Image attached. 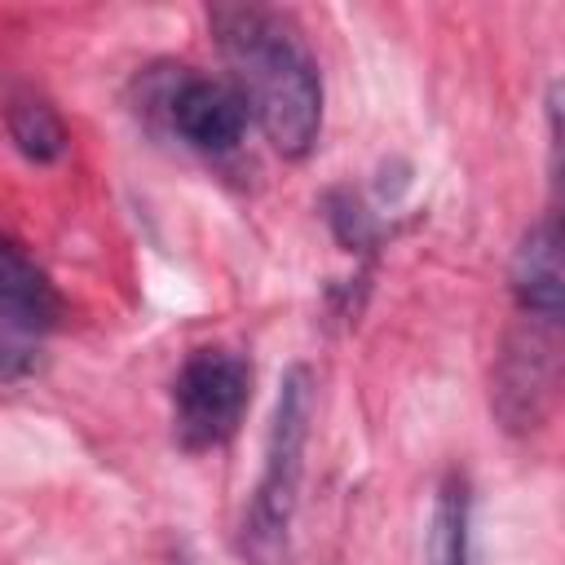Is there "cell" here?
Masks as SVG:
<instances>
[{
  "label": "cell",
  "mask_w": 565,
  "mask_h": 565,
  "mask_svg": "<svg viewBox=\"0 0 565 565\" xmlns=\"http://www.w3.org/2000/svg\"><path fill=\"white\" fill-rule=\"evenodd\" d=\"M207 26L230 88L282 159L313 154L322 137V71L291 13L269 4H212Z\"/></svg>",
  "instance_id": "cell-1"
},
{
  "label": "cell",
  "mask_w": 565,
  "mask_h": 565,
  "mask_svg": "<svg viewBox=\"0 0 565 565\" xmlns=\"http://www.w3.org/2000/svg\"><path fill=\"white\" fill-rule=\"evenodd\" d=\"M313 402H318L313 371L300 362L287 366L278 380V397H274V415H269V433H265V463H260V477H256V490L247 503V521H243V547L260 565H278V556L287 552V534H291L300 481H305Z\"/></svg>",
  "instance_id": "cell-2"
},
{
  "label": "cell",
  "mask_w": 565,
  "mask_h": 565,
  "mask_svg": "<svg viewBox=\"0 0 565 565\" xmlns=\"http://www.w3.org/2000/svg\"><path fill=\"white\" fill-rule=\"evenodd\" d=\"M137 110L159 119L181 146L199 154H234L247 137V106L230 88V79L203 75L194 66H150L137 75Z\"/></svg>",
  "instance_id": "cell-3"
},
{
  "label": "cell",
  "mask_w": 565,
  "mask_h": 565,
  "mask_svg": "<svg viewBox=\"0 0 565 565\" xmlns=\"http://www.w3.org/2000/svg\"><path fill=\"white\" fill-rule=\"evenodd\" d=\"M252 402V362L230 344H199L172 375V437L185 455L225 446Z\"/></svg>",
  "instance_id": "cell-4"
},
{
  "label": "cell",
  "mask_w": 565,
  "mask_h": 565,
  "mask_svg": "<svg viewBox=\"0 0 565 565\" xmlns=\"http://www.w3.org/2000/svg\"><path fill=\"white\" fill-rule=\"evenodd\" d=\"M561 322H539L521 318L499 349L494 375H490V406L508 433H534L543 428L552 402H556V380H561Z\"/></svg>",
  "instance_id": "cell-5"
},
{
  "label": "cell",
  "mask_w": 565,
  "mask_h": 565,
  "mask_svg": "<svg viewBox=\"0 0 565 565\" xmlns=\"http://www.w3.org/2000/svg\"><path fill=\"white\" fill-rule=\"evenodd\" d=\"M508 287L512 300L521 309V318H539V322H561L565 313V274H561V216L547 212L539 216L508 265Z\"/></svg>",
  "instance_id": "cell-6"
},
{
  "label": "cell",
  "mask_w": 565,
  "mask_h": 565,
  "mask_svg": "<svg viewBox=\"0 0 565 565\" xmlns=\"http://www.w3.org/2000/svg\"><path fill=\"white\" fill-rule=\"evenodd\" d=\"M66 318V300L53 287V278L35 265V256L0 230V322L49 335Z\"/></svg>",
  "instance_id": "cell-7"
},
{
  "label": "cell",
  "mask_w": 565,
  "mask_h": 565,
  "mask_svg": "<svg viewBox=\"0 0 565 565\" xmlns=\"http://www.w3.org/2000/svg\"><path fill=\"white\" fill-rule=\"evenodd\" d=\"M424 565H472V490L463 472H446L437 481L424 530Z\"/></svg>",
  "instance_id": "cell-8"
},
{
  "label": "cell",
  "mask_w": 565,
  "mask_h": 565,
  "mask_svg": "<svg viewBox=\"0 0 565 565\" xmlns=\"http://www.w3.org/2000/svg\"><path fill=\"white\" fill-rule=\"evenodd\" d=\"M4 128H9V141L13 150L26 159V163H62L66 150H71V132H66V119L57 115L53 102L35 97V93H18L4 110Z\"/></svg>",
  "instance_id": "cell-9"
},
{
  "label": "cell",
  "mask_w": 565,
  "mask_h": 565,
  "mask_svg": "<svg viewBox=\"0 0 565 565\" xmlns=\"http://www.w3.org/2000/svg\"><path fill=\"white\" fill-rule=\"evenodd\" d=\"M40 340L44 335H31V331L0 322V384H22L40 371V353H44Z\"/></svg>",
  "instance_id": "cell-10"
},
{
  "label": "cell",
  "mask_w": 565,
  "mask_h": 565,
  "mask_svg": "<svg viewBox=\"0 0 565 565\" xmlns=\"http://www.w3.org/2000/svg\"><path fill=\"white\" fill-rule=\"evenodd\" d=\"M177 565H190V561H177Z\"/></svg>",
  "instance_id": "cell-11"
}]
</instances>
